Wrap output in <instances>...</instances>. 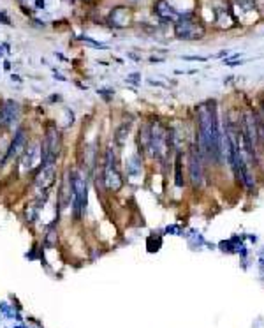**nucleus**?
Instances as JSON below:
<instances>
[{"label":"nucleus","mask_w":264,"mask_h":328,"mask_svg":"<svg viewBox=\"0 0 264 328\" xmlns=\"http://www.w3.org/2000/svg\"><path fill=\"white\" fill-rule=\"evenodd\" d=\"M222 136L218 129L217 109L213 103L199 106L198 113V148L203 155H210L218 159L222 155L220 150Z\"/></svg>","instance_id":"1"},{"label":"nucleus","mask_w":264,"mask_h":328,"mask_svg":"<svg viewBox=\"0 0 264 328\" xmlns=\"http://www.w3.org/2000/svg\"><path fill=\"white\" fill-rule=\"evenodd\" d=\"M175 34L178 39L185 41H194V39H201L204 35V27L199 23L198 19H194L192 15H183L176 21Z\"/></svg>","instance_id":"2"},{"label":"nucleus","mask_w":264,"mask_h":328,"mask_svg":"<svg viewBox=\"0 0 264 328\" xmlns=\"http://www.w3.org/2000/svg\"><path fill=\"white\" fill-rule=\"evenodd\" d=\"M19 108L18 103L15 101H4L0 104V129H11L15 127V124H18L19 120Z\"/></svg>","instance_id":"3"},{"label":"nucleus","mask_w":264,"mask_h":328,"mask_svg":"<svg viewBox=\"0 0 264 328\" xmlns=\"http://www.w3.org/2000/svg\"><path fill=\"white\" fill-rule=\"evenodd\" d=\"M155 15L162 19H169V21H173V19L178 16V11L171 7L169 0H159L155 4Z\"/></svg>","instance_id":"4"},{"label":"nucleus","mask_w":264,"mask_h":328,"mask_svg":"<svg viewBox=\"0 0 264 328\" xmlns=\"http://www.w3.org/2000/svg\"><path fill=\"white\" fill-rule=\"evenodd\" d=\"M109 21H111V25H115V27H125V25H129L127 7H116V9L111 11Z\"/></svg>","instance_id":"5"},{"label":"nucleus","mask_w":264,"mask_h":328,"mask_svg":"<svg viewBox=\"0 0 264 328\" xmlns=\"http://www.w3.org/2000/svg\"><path fill=\"white\" fill-rule=\"evenodd\" d=\"M0 21H4L5 25H11L9 18H7V16H4V15H0Z\"/></svg>","instance_id":"6"},{"label":"nucleus","mask_w":264,"mask_h":328,"mask_svg":"<svg viewBox=\"0 0 264 328\" xmlns=\"http://www.w3.org/2000/svg\"><path fill=\"white\" fill-rule=\"evenodd\" d=\"M83 2H92V0H83Z\"/></svg>","instance_id":"7"}]
</instances>
